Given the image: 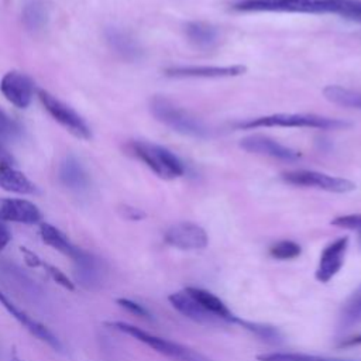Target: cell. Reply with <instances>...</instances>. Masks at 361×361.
I'll return each instance as SVG.
<instances>
[{"label": "cell", "instance_id": "1", "mask_svg": "<svg viewBox=\"0 0 361 361\" xmlns=\"http://www.w3.org/2000/svg\"><path fill=\"white\" fill-rule=\"evenodd\" d=\"M350 0H237L231 8L235 11H278L305 14H338L344 16Z\"/></svg>", "mask_w": 361, "mask_h": 361}, {"label": "cell", "instance_id": "2", "mask_svg": "<svg viewBox=\"0 0 361 361\" xmlns=\"http://www.w3.org/2000/svg\"><path fill=\"white\" fill-rule=\"evenodd\" d=\"M238 130H252L262 127H290V128H316V130H341L351 127V123L341 118H331L309 113H275L238 121L234 124Z\"/></svg>", "mask_w": 361, "mask_h": 361}, {"label": "cell", "instance_id": "3", "mask_svg": "<svg viewBox=\"0 0 361 361\" xmlns=\"http://www.w3.org/2000/svg\"><path fill=\"white\" fill-rule=\"evenodd\" d=\"M149 111L159 123L182 135L199 140L210 137V128L199 117L165 96L151 97Z\"/></svg>", "mask_w": 361, "mask_h": 361}, {"label": "cell", "instance_id": "4", "mask_svg": "<svg viewBox=\"0 0 361 361\" xmlns=\"http://www.w3.org/2000/svg\"><path fill=\"white\" fill-rule=\"evenodd\" d=\"M104 324L110 329H114L127 336H131L137 341L148 345L158 354H161L172 361H213L212 358H209L207 355L202 354L200 351H197L192 347H188L180 343L155 336V334L148 333L134 324H130L126 322H106Z\"/></svg>", "mask_w": 361, "mask_h": 361}, {"label": "cell", "instance_id": "5", "mask_svg": "<svg viewBox=\"0 0 361 361\" xmlns=\"http://www.w3.org/2000/svg\"><path fill=\"white\" fill-rule=\"evenodd\" d=\"M133 154L142 161L157 176L171 180L185 175V165L180 158L168 148L149 142V141H133Z\"/></svg>", "mask_w": 361, "mask_h": 361}, {"label": "cell", "instance_id": "6", "mask_svg": "<svg viewBox=\"0 0 361 361\" xmlns=\"http://www.w3.org/2000/svg\"><path fill=\"white\" fill-rule=\"evenodd\" d=\"M282 179L295 186L302 188H314L330 193H348L355 189V183L350 179L333 176L324 172L312 171V169H296L282 173Z\"/></svg>", "mask_w": 361, "mask_h": 361}, {"label": "cell", "instance_id": "7", "mask_svg": "<svg viewBox=\"0 0 361 361\" xmlns=\"http://www.w3.org/2000/svg\"><path fill=\"white\" fill-rule=\"evenodd\" d=\"M75 282L87 290H97L106 282L109 268L107 264L97 255L79 248L72 258Z\"/></svg>", "mask_w": 361, "mask_h": 361}, {"label": "cell", "instance_id": "8", "mask_svg": "<svg viewBox=\"0 0 361 361\" xmlns=\"http://www.w3.org/2000/svg\"><path fill=\"white\" fill-rule=\"evenodd\" d=\"M38 99L41 100L44 109L51 114V117L72 135L82 140L90 138V128L73 109H71L68 104H65L44 89H38Z\"/></svg>", "mask_w": 361, "mask_h": 361}, {"label": "cell", "instance_id": "9", "mask_svg": "<svg viewBox=\"0 0 361 361\" xmlns=\"http://www.w3.org/2000/svg\"><path fill=\"white\" fill-rule=\"evenodd\" d=\"M0 306L6 309V312L16 319L30 334H32L34 337H37L39 341L45 343L47 345H49L52 350L62 353L63 351V344L61 343V340L48 329L45 327L42 323H39L38 320H35L34 317H31L25 310H23L21 307H18L4 292L0 290Z\"/></svg>", "mask_w": 361, "mask_h": 361}, {"label": "cell", "instance_id": "10", "mask_svg": "<svg viewBox=\"0 0 361 361\" xmlns=\"http://www.w3.org/2000/svg\"><path fill=\"white\" fill-rule=\"evenodd\" d=\"M168 245L183 251L203 250L209 244L206 230L192 221H179L172 224L164 235Z\"/></svg>", "mask_w": 361, "mask_h": 361}, {"label": "cell", "instance_id": "11", "mask_svg": "<svg viewBox=\"0 0 361 361\" xmlns=\"http://www.w3.org/2000/svg\"><path fill=\"white\" fill-rule=\"evenodd\" d=\"M350 238L348 237H338L330 241L320 252L319 264L314 272V278L322 282L327 283L331 281L343 268L345 261V254L348 250Z\"/></svg>", "mask_w": 361, "mask_h": 361}, {"label": "cell", "instance_id": "12", "mask_svg": "<svg viewBox=\"0 0 361 361\" xmlns=\"http://www.w3.org/2000/svg\"><path fill=\"white\" fill-rule=\"evenodd\" d=\"M247 68L244 65H178L165 69L168 78H200V79H217V78H235L244 75Z\"/></svg>", "mask_w": 361, "mask_h": 361}, {"label": "cell", "instance_id": "13", "mask_svg": "<svg viewBox=\"0 0 361 361\" xmlns=\"http://www.w3.org/2000/svg\"><path fill=\"white\" fill-rule=\"evenodd\" d=\"M240 147L251 154L265 155L275 159L282 161H296L300 157V152L278 142L276 140L262 135V134H251L240 140Z\"/></svg>", "mask_w": 361, "mask_h": 361}, {"label": "cell", "instance_id": "14", "mask_svg": "<svg viewBox=\"0 0 361 361\" xmlns=\"http://www.w3.org/2000/svg\"><path fill=\"white\" fill-rule=\"evenodd\" d=\"M0 90L3 96L16 107L25 109L30 106L34 96L32 82L20 72H7L0 82Z\"/></svg>", "mask_w": 361, "mask_h": 361}, {"label": "cell", "instance_id": "15", "mask_svg": "<svg viewBox=\"0 0 361 361\" xmlns=\"http://www.w3.org/2000/svg\"><path fill=\"white\" fill-rule=\"evenodd\" d=\"M169 303L186 319L203 326H219L221 324L214 316H212L186 289L173 292L168 296Z\"/></svg>", "mask_w": 361, "mask_h": 361}, {"label": "cell", "instance_id": "16", "mask_svg": "<svg viewBox=\"0 0 361 361\" xmlns=\"http://www.w3.org/2000/svg\"><path fill=\"white\" fill-rule=\"evenodd\" d=\"M0 219L4 221L37 224L42 219L41 210L25 199H0Z\"/></svg>", "mask_w": 361, "mask_h": 361}, {"label": "cell", "instance_id": "17", "mask_svg": "<svg viewBox=\"0 0 361 361\" xmlns=\"http://www.w3.org/2000/svg\"><path fill=\"white\" fill-rule=\"evenodd\" d=\"M212 316H214L221 324H237L238 316L231 312V309L214 293L210 290L196 288V286H188L185 288Z\"/></svg>", "mask_w": 361, "mask_h": 361}, {"label": "cell", "instance_id": "18", "mask_svg": "<svg viewBox=\"0 0 361 361\" xmlns=\"http://www.w3.org/2000/svg\"><path fill=\"white\" fill-rule=\"evenodd\" d=\"M104 35L110 48L124 61L134 62L142 56L141 45L130 32L117 27H110L106 30Z\"/></svg>", "mask_w": 361, "mask_h": 361}, {"label": "cell", "instance_id": "19", "mask_svg": "<svg viewBox=\"0 0 361 361\" xmlns=\"http://www.w3.org/2000/svg\"><path fill=\"white\" fill-rule=\"evenodd\" d=\"M59 179L68 189L75 192H82L89 188L87 172L73 155H69L62 161L59 166Z\"/></svg>", "mask_w": 361, "mask_h": 361}, {"label": "cell", "instance_id": "20", "mask_svg": "<svg viewBox=\"0 0 361 361\" xmlns=\"http://www.w3.org/2000/svg\"><path fill=\"white\" fill-rule=\"evenodd\" d=\"M0 188L18 195H32L37 186L18 169L8 164H0Z\"/></svg>", "mask_w": 361, "mask_h": 361}, {"label": "cell", "instance_id": "21", "mask_svg": "<svg viewBox=\"0 0 361 361\" xmlns=\"http://www.w3.org/2000/svg\"><path fill=\"white\" fill-rule=\"evenodd\" d=\"M185 34L190 44L200 49H210L219 42V31L204 21H188L185 24Z\"/></svg>", "mask_w": 361, "mask_h": 361}, {"label": "cell", "instance_id": "22", "mask_svg": "<svg viewBox=\"0 0 361 361\" xmlns=\"http://www.w3.org/2000/svg\"><path fill=\"white\" fill-rule=\"evenodd\" d=\"M39 235H41V240L52 247L54 250L62 252L63 255L69 257L71 259L78 254L79 248L78 245H75L68 237L66 234H63L59 228H56L55 226L49 224V223H42L39 226Z\"/></svg>", "mask_w": 361, "mask_h": 361}, {"label": "cell", "instance_id": "23", "mask_svg": "<svg viewBox=\"0 0 361 361\" xmlns=\"http://www.w3.org/2000/svg\"><path fill=\"white\" fill-rule=\"evenodd\" d=\"M361 324V285L343 303L338 313V330H350Z\"/></svg>", "mask_w": 361, "mask_h": 361}, {"label": "cell", "instance_id": "24", "mask_svg": "<svg viewBox=\"0 0 361 361\" xmlns=\"http://www.w3.org/2000/svg\"><path fill=\"white\" fill-rule=\"evenodd\" d=\"M323 96L333 104L361 110V90H353L338 85H329L323 89Z\"/></svg>", "mask_w": 361, "mask_h": 361}, {"label": "cell", "instance_id": "25", "mask_svg": "<svg viewBox=\"0 0 361 361\" xmlns=\"http://www.w3.org/2000/svg\"><path fill=\"white\" fill-rule=\"evenodd\" d=\"M257 361H355L348 358H337V357H324L305 353H285V351H272L258 354Z\"/></svg>", "mask_w": 361, "mask_h": 361}, {"label": "cell", "instance_id": "26", "mask_svg": "<svg viewBox=\"0 0 361 361\" xmlns=\"http://www.w3.org/2000/svg\"><path fill=\"white\" fill-rule=\"evenodd\" d=\"M47 7L39 0L28 1L23 8V23L31 31H38L47 24Z\"/></svg>", "mask_w": 361, "mask_h": 361}, {"label": "cell", "instance_id": "27", "mask_svg": "<svg viewBox=\"0 0 361 361\" xmlns=\"http://www.w3.org/2000/svg\"><path fill=\"white\" fill-rule=\"evenodd\" d=\"M238 326H241L243 329L248 330L250 333H252L254 336H257L258 338L268 341V343H279L282 338L281 331L269 324H264V323H257V322H250V320H244V319H238Z\"/></svg>", "mask_w": 361, "mask_h": 361}, {"label": "cell", "instance_id": "28", "mask_svg": "<svg viewBox=\"0 0 361 361\" xmlns=\"http://www.w3.org/2000/svg\"><path fill=\"white\" fill-rule=\"evenodd\" d=\"M300 252H302L300 245L292 240H279L269 247L271 257H274L276 259H282V261L298 258L300 255Z\"/></svg>", "mask_w": 361, "mask_h": 361}, {"label": "cell", "instance_id": "29", "mask_svg": "<svg viewBox=\"0 0 361 361\" xmlns=\"http://www.w3.org/2000/svg\"><path fill=\"white\" fill-rule=\"evenodd\" d=\"M38 268H42V269L45 271V274H47L54 282H56L58 285H61L62 288H65V289H68V290H75V283H73L59 268H56L55 265H51V264H48V262H45V261L41 259Z\"/></svg>", "mask_w": 361, "mask_h": 361}, {"label": "cell", "instance_id": "30", "mask_svg": "<svg viewBox=\"0 0 361 361\" xmlns=\"http://www.w3.org/2000/svg\"><path fill=\"white\" fill-rule=\"evenodd\" d=\"M331 224L336 226V227H340V228L355 231L361 237V213L338 216V217L331 220Z\"/></svg>", "mask_w": 361, "mask_h": 361}, {"label": "cell", "instance_id": "31", "mask_svg": "<svg viewBox=\"0 0 361 361\" xmlns=\"http://www.w3.org/2000/svg\"><path fill=\"white\" fill-rule=\"evenodd\" d=\"M20 134L18 124L0 110V138L13 140Z\"/></svg>", "mask_w": 361, "mask_h": 361}, {"label": "cell", "instance_id": "32", "mask_svg": "<svg viewBox=\"0 0 361 361\" xmlns=\"http://www.w3.org/2000/svg\"><path fill=\"white\" fill-rule=\"evenodd\" d=\"M116 303H117L120 307L126 309L127 312H130V313H133V314H135V316H138V317L148 319V320L152 319V316H151V313L148 312V309H145L142 305H140V303H137V302H134V300H131V299L118 298V299H116Z\"/></svg>", "mask_w": 361, "mask_h": 361}, {"label": "cell", "instance_id": "33", "mask_svg": "<svg viewBox=\"0 0 361 361\" xmlns=\"http://www.w3.org/2000/svg\"><path fill=\"white\" fill-rule=\"evenodd\" d=\"M120 213L124 219L127 220H141L145 217V213L137 207H133V206H123L120 209Z\"/></svg>", "mask_w": 361, "mask_h": 361}, {"label": "cell", "instance_id": "34", "mask_svg": "<svg viewBox=\"0 0 361 361\" xmlns=\"http://www.w3.org/2000/svg\"><path fill=\"white\" fill-rule=\"evenodd\" d=\"M6 223L7 221L0 219V251L4 250L8 245V243L11 241V231Z\"/></svg>", "mask_w": 361, "mask_h": 361}, {"label": "cell", "instance_id": "35", "mask_svg": "<svg viewBox=\"0 0 361 361\" xmlns=\"http://www.w3.org/2000/svg\"><path fill=\"white\" fill-rule=\"evenodd\" d=\"M14 158L13 155L3 147V144L0 142V164H8V165H14Z\"/></svg>", "mask_w": 361, "mask_h": 361}, {"label": "cell", "instance_id": "36", "mask_svg": "<svg viewBox=\"0 0 361 361\" xmlns=\"http://www.w3.org/2000/svg\"><path fill=\"white\" fill-rule=\"evenodd\" d=\"M355 345H361V334L358 336H353V337H348V338H344L338 347H355Z\"/></svg>", "mask_w": 361, "mask_h": 361}, {"label": "cell", "instance_id": "37", "mask_svg": "<svg viewBox=\"0 0 361 361\" xmlns=\"http://www.w3.org/2000/svg\"><path fill=\"white\" fill-rule=\"evenodd\" d=\"M10 361H24V360H21L20 358V355L17 354V351H11V354H10Z\"/></svg>", "mask_w": 361, "mask_h": 361}]
</instances>
